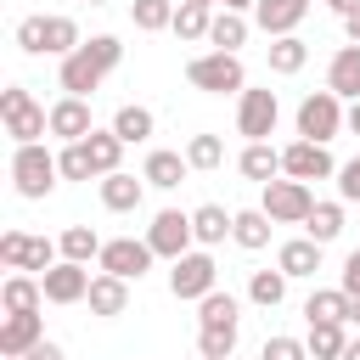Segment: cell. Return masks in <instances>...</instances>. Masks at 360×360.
<instances>
[{
  "mask_svg": "<svg viewBox=\"0 0 360 360\" xmlns=\"http://www.w3.org/2000/svg\"><path fill=\"white\" fill-rule=\"evenodd\" d=\"M231 225H236V214H225L219 202H202V208L191 214V231H197V242H202V248L225 242V236H231Z\"/></svg>",
  "mask_w": 360,
  "mask_h": 360,
  "instance_id": "27",
  "label": "cell"
},
{
  "mask_svg": "<svg viewBox=\"0 0 360 360\" xmlns=\"http://www.w3.org/2000/svg\"><path fill=\"white\" fill-rule=\"evenodd\" d=\"M39 298H45V287H39L34 276H6V287H0L6 315H34V309H39Z\"/></svg>",
  "mask_w": 360,
  "mask_h": 360,
  "instance_id": "24",
  "label": "cell"
},
{
  "mask_svg": "<svg viewBox=\"0 0 360 360\" xmlns=\"http://www.w3.org/2000/svg\"><path fill=\"white\" fill-rule=\"evenodd\" d=\"M231 360H236V354H231Z\"/></svg>",
  "mask_w": 360,
  "mask_h": 360,
  "instance_id": "57",
  "label": "cell"
},
{
  "mask_svg": "<svg viewBox=\"0 0 360 360\" xmlns=\"http://www.w3.org/2000/svg\"><path fill=\"white\" fill-rule=\"evenodd\" d=\"M349 332L343 321H309V360H343Z\"/></svg>",
  "mask_w": 360,
  "mask_h": 360,
  "instance_id": "25",
  "label": "cell"
},
{
  "mask_svg": "<svg viewBox=\"0 0 360 360\" xmlns=\"http://www.w3.org/2000/svg\"><path fill=\"white\" fill-rule=\"evenodd\" d=\"M338 191H343V202H360V158L338 169Z\"/></svg>",
  "mask_w": 360,
  "mask_h": 360,
  "instance_id": "45",
  "label": "cell"
},
{
  "mask_svg": "<svg viewBox=\"0 0 360 360\" xmlns=\"http://www.w3.org/2000/svg\"><path fill=\"white\" fill-rule=\"evenodd\" d=\"M17 45H22L28 56H45V17H22V22H17Z\"/></svg>",
  "mask_w": 360,
  "mask_h": 360,
  "instance_id": "42",
  "label": "cell"
},
{
  "mask_svg": "<svg viewBox=\"0 0 360 360\" xmlns=\"http://www.w3.org/2000/svg\"><path fill=\"white\" fill-rule=\"evenodd\" d=\"M326 90L343 101H360V45H343L338 56H332V68H326Z\"/></svg>",
  "mask_w": 360,
  "mask_h": 360,
  "instance_id": "16",
  "label": "cell"
},
{
  "mask_svg": "<svg viewBox=\"0 0 360 360\" xmlns=\"http://www.w3.org/2000/svg\"><path fill=\"white\" fill-rule=\"evenodd\" d=\"M141 197H146V180H135V174H101V202L112 208V214H135L141 208Z\"/></svg>",
  "mask_w": 360,
  "mask_h": 360,
  "instance_id": "18",
  "label": "cell"
},
{
  "mask_svg": "<svg viewBox=\"0 0 360 360\" xmlns=\"http://www.w3.org/2000/svg\"><path fill=\"white\" fill-rule=\"evenodd\" d=\"M304 17H309V0H259V6H253V22H259L270 39H287Z\"/></svg>",
  "mask_w": 360,
  "mask_h": 360,
  "instance_id": "14",
  "label": "cell"
},
{
  "mask_svg": "<svg viewBox=\"0 0 360 360\" xmlns=\"http://www.w3.org/2000/svg\"><path fill=\"white\" fill-rule=\"evenodd\" d=\"M191 242H197V231H191V214H180V208H163L152 225H146V248L158 253V259H186L191 253Z\"/></svg>",
  "mask_w": 360,
  "mask_h": 360,
  "instance_id": "6",
  "label": "cell"
},
{
  "mask_svg": "<svg viewBox=\"0 0 360 360\" xmlns=\"http://www.w3.org/2000/svg\"><path fill=\"white\" fill-rule=\"evenodd\" d=\"M84 39H79V22L73 17H45V56H73Z\"/></svg>",
  "mask_w": 360,
  "mask_h": 360,
  "instance_id": "35",
  "label": "cell"
},
{
  "mask_svg": "<svg viewBox=\"0 0 360 360\" xmlns=\"http://www.w3.org/2000/svg\"><path fill=\"white\" fill-rule=\"evenodd\" d=\"M197 321H202V326H219V321H242V309H236V298H231V292H219V287H214V292L197 304Z\"/></svg>",
  "mask_w": 360,
  "mask_h": 360,
  "instance_id": "39",
  "label": "cell"
},
{
  "mask_svg": "<svg viewBox=\"0 0 360 360\" xmlns=\"http://www.w3.org/2000/svg\"><path fill=\"white\" fill-rule=\"evenodd\" d=\"M0 118H6V135H11L17 146H34V141L51 129V112H45L22 84H6V90H0Z\"/></svg>",
  "mask_w": 360,
  "mask_h": 360,
  "instance_id": "3",
  "label": "cell"
},
{
  "mask_svg": "<svg viewBox=\"0 0 360 360\" xmlns=\"http://www.w3.org/2000/svg\"><path fill=\"white\" fill-rule=\"evenodd\" d=\"M11 180H17V197L39 202V197H51V186L62 180V169H56V158L34 141V146H17V152H11Z\"/></svg>",
  "mask_w": 360,
  "mask_h": 360,
  "instance_id": "4",
  "label": "cell"
},
{
  "mask_svg": "<svg viewBox=\"0 0 360 360\" xmlns=\"http://www.w3.org/2000/svg\"><path fill=\"white\" fill-rule=\"evenodd\" d=\"M276 270H281V276H315V270H321V242H309V236H298V242H281V253H276Z\"/></svg>",
  "mask_w": 360,
  "mask_h": 360,
  "instance_id": "21",
  "label": "cell"
},
{
  "mask_svg": "<svg viewBox=\"0 0 360 360\" xmlns=\"http://www.w3.org/2000/svg\"><path fill=\"white\" fill-rule=\"evenodd\" d=\"M129 17H135V28H141V34L174 28V0H135V6H129Z\"/></svg>",
  "mask_w": 360,
  "mask_h": 360,
  "instance_id": "37",
  "label": "cell"
},
{
  "mask_svg": "<svg viewBox=\"0 0 360 360\" xmlns=\"http://www.w3.org/2000/svg\"><path fill=\"white\" fill-rule=\"evenodd\" d=\"M343 292H349V298H360V248L343 259Z\"/></svg>",
  "mask_w": 360,
  "mask_h": 360,
  "instance_id": "46",
  "label": "cell"
},
{
  "mask_svg": "<svg viewBox=\"0 0 360 360\" xmlns=\"http://www.w3.org/2000/svg\"><path fill=\"white\" fill-rule=\"evenodd\" d=\"M270 225H276V219H270L264 208H242V214H236V225H231V242H236V248H248V253H259V248L270 242Z\"/></svg>",
  "mask_w": 360,
  "mask_h": 360,
  "instance_id": "23",
  "label": "cell"
},
{
  "mask_svg": "<svg viewBox=\"0 0 360 360\" xmlns=\"http://www.w3.org/2000/svg\"><path fill=\"white\" fill-rule=\"evenodd\" d=\"M236 169H242L248 180H259V186H270V180L281 174V152H276L270 141H253V146H248V152L236 158Z\"/></svg>",
  "mask_w": 360,
  "mask_h": 360,
  "instance_id": "22",
  "label": "cell"
},
{
  "mask_svg": "<svg viewBox=\"0 0 360 360\" xmlns=\"http://www.w3.org/2000/svg\"><path fill=\"white\" fill-rule=\"evenodd\" d=\"M304 231H309V242H338L343 236V202H315L309 208V219H304Z\"/></svg>",
  "mask_w": 360,
  "mask_h": 360,
  "instance_id": "30",
  "label": "cell"
},
{
  "mask_svg": "<svg viewBox=\"0 0 360 360\" xmlns=\"http://www.w3.org/2000/svg\"><path fill=\"white\" fill-rule=\"evenodd\" d=\"M90 129H96V124H90V101H84V96H62V101L51 107V135H62L68 146L84 141Z\"/></svg>",
  "mask_w": 360,
  "mask_h": 360,
  "instance_id": "15",
  "label": "cell"
},
{
  "mask_svg": "<svg viewBox=\"0 0 360 360\" xmlns=\"http://www.w3.org/2000/svg\"><path fill=\"white\" fill-rule=\"evenodd\" d=\"M118 62H124V45H118L112 34H90L73 56H62V73H56V79H62V90H68V96H90V90H96Z\"/></svg>",
  "mask_w": 360,
  "mask_h": 360,
  "instance_id": "1",
  "label": "cell"
},
{
  "mask_svg": "<svg viewBox=\"0 0 360 360\" xmlns=\"http://www.w3.org/2000/svg\"><path fill=\"white\" fill-rule=\"evenodd\" d=\"M56 248H62V242H45V236H28V259H22V270H39V276H45V270L56 264Z\"/></svg>",
  "mask_w": 360,
  "mask_h": 360,
  "instance_id": "43",
  "label": "cell"
},
{
  "mask_svg": "<svg viewBox=\"0 0 360 360\" xmlns=\"http://www.w3.org/2000/svg\"><path fill=\"white\" fill-rule=\"evenodd\" d=\"M152 248L146 242H135V236H112L107 248H101V270L107 276H118V281H141L146 270H152Z\"/></svg>",
  "mask_w": 360,
  "mask_h": 360,
  "instance_id": "11",
  "label": "cell"
},
{
  "mask_svg": "<svg viewBox=\"0 0 360 360\" xmlns=\"http://www.w3.org/2000/svg\"><path fill=\"white\" fill-rule=\"evenodd\" d=\"M197 354H202V360H231V354H236V321L202 326V332H197Z\"/></svg>",
  "mask_w": 360,
  "mask_h": 360,
  "instance_id": "34",
  "label": "cell"
},
{
  "mask_svg": "<svg viewBox=\"0 0 360 360\" xmlns=\"http://www.w3.org/2000/svg\"><path fill=\"white\" fill-rule=\"evenodd\" d=\"M180 6H191V0H180Z\"/></svg>",
  "mask_w": 360,
  "mask_h": 360,
  "instance_id": "55",
  "label": "cell"
},
{
  "mask_svg": "<svg viewBox=\"0 0 360 360\" xmlns=\"http://www.w3.org/2000/svg\"><path fill=\"white\" fill-rule=\"evenodd\" d=\"M34 343H45L39 309H34V315H6V321H0V354H6V360H22Z\"/></svg>",
  "mask_w": 360,
  "mask_h": 360,
  "instance_id": "13",
  "label": "cell"
},
{
  "mask_svg": "<svg viewBox=\"0 0 360 360\" xmlns=\"http://www.w3.org/2000/svg\"><path fill=\"white\" fill-rule=\"evenodd\" d=\"M248 298H253L259 309H276V304L287 298V276H281V270H253V276H248Z\"/></svg>",
  "mask_w": 360,
  "mask_h": 360,
  "instance_id": "36",
  "label": "cell"
},
{
  "mask_svg": "<svg viewBox=\"0 0 360 360\" xmlns=\"http://www.w3.org/2000/svg\"><path fill=\"white\" fill-rule=\"evenodd\" d=\"M90 6H107V0H90Z\"/></svg>",
  "mask_w": 360,
  "mask_h": 360,
  "instance_id": "54",
  "label": "cell"
},
{
  "mask_svg": "<svg viewBox=\"0 0 360 360\" xmlns=\"http://www.w3.org/2000/svg\"><path fill=\"white\" fill-rule=\"evenodd\" d=\"M343 360H360V338H349V349H343Z\"/></svg>",
  "mask_w": 360,
  "mask_h": 360,
  "instance_id": "52",
  "label": "cell"
},
{
  "mask_svg": "<svg viewBox=\"0 0 360 360\" xmlns=\"http://www.w3.org/2000/svg\"><path fill=\"white\" fill-rule=\"evenodd\" d=\"M349 129H354V135H360V101H354V107H349Z\"/></svg>",
  "mask_w": 360,
  "mask_h": 360,
  "instance_id": "51",
  "label": "cell"
},
{
  "mask_svg": "<svg viewBox=\"0 0 360 360\" xmlns=\"http://www.w3.org/2000/svg\"><path fill=\"white\" fill-rule=\"evenodd\" d=\"M186 79H191V90H208V96H242L248 90V73H242V56H231V51H208V56H191L186 62Z\"/></svg>",
  "mask_w": 360,
  "mask_h": 360,
  "instance_id": "2",
  "label": "cell"
},
{
  "mask_svg": "<svg viewBox=\"0 0 360 360\" xmlns=\"http://www.w3.org/2000/svg\"><path fill=\"white\" fill-rule=\"evenodd\" d=\"M152 129H158V118H152V107H118L112 112V135L124 141V146H141V141H152Z\"/></svg>",
  "mask_w": 360,
  "mask_h": 360,
  "instance_id": "20",
  "label": "cell"
},
{
  "mask_svg": "<svg viewBox=\"0 0 360 360\" xmlns=\"http://www.w3.org/2000/svg\"><path fill=\"white\" fill-rule=\"evenodd\" d=\"M214 287H219V264H214L208 253H186V259H174V270H169V292H174V298L202 304Z\"/></svg>",
  "mask_w": 360,
  "mask_h": 360,
  "instance_id": "7",
  "label": "cell"
},
{
  "mask_svg": "<svg viewBox=\"0 0 360 360\" xmlns=\"http://www.w3.org/2000/svg\"><path fill=\"white\" fill-rule=\"evenodd\" d=\"M90 270L84 264H73V259H62V264H51L45 276H39V287H45V298L51 304H79V298H90Z\"/></svg>",
  "mask_w": 360,
  "mask_h": 360,
  "instance_id": "12",
  "label": "cell"
},
{
  "mask_svg": "<svg viewBox=\"0 0 360 360\" xmlns=\"http://www.w3.org/2000/svg\"><path fill=\"white\" fill-rule=\"evenodd\" d=\"M304 321H349V292L343 287H315L304 298Z\"/></svg>",
  "mask_w": 360,
  "mask_h": 360,
  "instance_id": "28",
  "label": "cell"
},
{
  "mask_svg": "<svg viewBox=\"0 0 360 360\" xmlns=\"http://www.w3.org/2000/svg\"><path fill=\"white\" fill-rule=\"evenodd\" d=\"M208 28H214V6L208 0H191V6H174V34L191 45V39H208Z\"/></svg>",
  "mask_w": 360,
  "mask_h": 360,
  "instance_id": "29",
  "label": "cell"
},
{
  "mask_svg": "<svg viewBox=\"0 0 360 360\" xmlns=\"http://www.w3.org/2000/svg\"><path fill=\"white\" fill-rule=\"evenodd\" d=\"M101 236L90 231V225H68L62 231V259H73V264H90V259H101Z\"/></svg>",
  "mask_w": 360,
  "mask_h": 360,
  "instance_id": "33",
  "label": "cell"
},
{
  "mask_svg": "<svg viewBox=\"0 0 360 360\" xmlns=\"http://www.w3.org/2000/svg\"><path fill=\"white\" fill-rule=\"evenodd\" d=\"M276 118H281L276 90H242V101H236V135H248V146L253 141H270Z\"/></svg>",
  "mask_w": 360,
  "mask_h": 360,
  "instance_id": "8",
  "label": "cell"
},
{
  "mask_svg": "<svg viewBox=\"0 0 360 360\" xmlns=\"http://www.w3.org/2000/svg\"><path fill=\"white\" fill-rule=\"evenodd\" d=\"M208 6H225V11H248V6H259V0H208Z\"/></svg>",
  "mask_w": 360,
  "mask_h": 360,
  "instance_id": "50",
  "label": "cell"
},
{
  "mask_svg": "<svg viewBox=\"0 0 360 360\" xmlns=\"http://www.w3.org/2000/svg\"><path fill=\"white\" fill-rule=\"evenodd\" d=\"M349 321H360V298H349Z\"/></svg>",
  "mask_w": 360,
  "mask_h": 360,
  "instance_id": "53",
  "label": "cell"
},
{
  "mask_svg": "<svg viewBox=\"0 0 360 360\" xmlns=\"http://www.w3.org/2000/svg\"><path fill=\"white\" fill-rule=\"evenodd\" d=\"M0 259H6L11 270H22V259H28V231H6V236H0Z\"/></svg>",
  "mask_w": 360,
  "mask_h": 360,
  "instance_id": "44",
  "label": "cell"
},
{
  "mask_svg": "<svg viewBox=\"0 0 360 360\" xmlns=\"http://www.w3.org/2000/svg\"><path fill=\"white\" fill-rule=\"evenodd\" d=\"M208 39H214V51H231V56H236V45H248V17H242V11H214Z\"/></svg>",
  "mask_w": 360,
  "mask_h": 360,
  "instance_id": "31",
  "label": "cell"
},
{
  "mask_svg": "<svg viewBox=\"0 0 360 360\" xmlns=\"http://www.w3.org/2000/svg\"><path fill=\"white\" fill-rule=\"evenodd\" d=\"M326 6H332L338 17H349V11H360V0H326Z\"/></svg>",
  "mask_w": 360,
  "mask_h": 360,
  "instance_id": "49",
  "label": "cell"
},
{
  "mask_svg": "<svg viewBox=\"0 0 360 360\" xmlns=\"http://www.w3.org/2000/svg\"><path fill=\"white\" fill-rule=\"evenodd\" d=\"M186 163L191 169H219L225 163V141L219 135H191L186 141Z\"/></svg>",
  "mask_w": 360,
  "mask_h": 360,
  "instance_id": "38",
  "label": "cell"
},
{
  "mask_svg": "<svg viewBox=\"0 0 360 360\" xmlns=\"http://www.w3.org/2000/svg\"><path fill=\"white\" fill-rule=\"evenodd\" d=\"M186 169H191V163H186V152H163V146H158V152H146L141 180H146V186H158V191H174V186L186 180Z\"/></svg>",
  "mask_w": 360,
  "mask_h": 360,
  "instance_id": "17",
  "label": "cell"
},
{
  "mask_svg": "<svg viewBox=\"0 0 360 360\" xmlns=\"http://www.w3.org/2000/svg\"><path fill=\"white\" fill-rule=\"evenodd\" d=\"M281 174L287 180H326V174H338V163H332V152L321 146V141H292V146H281Z\"/></svg>",
  "mask_w": 360,
  "mask_h": 360,
  "instance_id": "10",
  "label": "cell"
},
{
  "mask_svg": "<svg viewBox=\"0 0 360 360\" xmlns=\"http://www.w3.org/2000/svg\"><path fill=\"white\" fill-rule=\"evenodd\" d=\"M28 360H62V349L45 338V343H34V349H28Z\"/></svg>",
  "mask_w": 360,
  "mask_h": 360,
  "instance_id": "47",
  "label": "cell"
},
{
  "mask_svg": "<svg viewBox=\"0 0 360 360\" xmlns=\"http://www.w3.org/2000/svg\"><path fill=\"white\" fill-rule=\"evenodd\" d=\"M259 208H264L276 225H304V219H309V208H315V197H309V186H304V180H270Z\"/></svg>",
  "mask_w": 360,
  "mask_h": 360,
  "instance_id": "9",
  "label": "cell"
},
{
  "mask_svg": "<svg viewBox=\"0 0 360 360\" xmlns=\"http://www.w3.org/2000/svg\"><path fill=\"white\" fill-rule=\"evenodd\" d=\"M264 56H270V73H298V68L309 62V45H304L298 34H287V39H270Z\"/></svg>",
  "mask_w": 360,
  "mask_h": 360,
  "instance_id": "32",
  "label": "cell"
},
{
  "mask_svg": "<svg viewBox=\"0 0 360 360\" xmlns=\"http://www.w3.org/2000/svg\"><path fill=\"white\" fill-rule=\"evenodd\" d=\"M343 34H349V45H360V11H349V17H343Z\"/></svg>",
  "mask_w": 360,
  "mask_h": 360,
  "instance_id": "48",
  "label": "cell"
},
{
  "mask_svg": "<svg viewBox=\"0 0 360 360\" xmlns=\"http://www.w3.org/2000/svg\"><path fill=\"white\" fill-rule=\"evenodd\" d=\"M259 360H309V343H298V338H264Z\"/></svg>",
  "mask_w": 360,
  "mask_h": 360,
  "instance_id": "41",
  "label": "cell"
},
{
  "mask_svg": "<svg viewBox=\"0 0 360 360\" xmlns=\"http://www.w3.org/2000/svg\"><path fill=\"white\" fill-rule=\"evenodd\" d=\"M124 309H129V281H118V276L101 270V276L90 281V315H107V321H112V315H124Z\"/></svg>",
  "mask_w": 360,
  "mask_h": 360,
  "instance_id": "19",
  "label": "cell"
},
{
  "mask_svg": "<svg viewBox=\"0 0 360 360\" xmlns=\"http://www.w3.org/2000/svg\"><path fill=\"white\" fill-rule=\"evenodd\" d=\"M84 152H90V169H96V174H118L124 141H118L112 129H90V135H84Z\"/></svg>",
  "mask_w": 360,
  "mask_h": 360,
  "instance_id": "26",
  "label": "cell"
},
{
  "mask_svg": "<svg viewBox=\"0 0 360 360\" xmlns=\"http://www.w3.org/2000/svg\"><path fill=\"white\" fill-rule=\"evenodd\" d=\"M22 360H28V354H22Z\"/></svg>",
  "mask_w": 360,
  "mask_h": 360,
  "instance_id": "56",
  "label": "cell"
},
{
  "mask_svg": "<svg viewBox=\"0 0 360 360\" xmlns=\"http://www.w3.org/2000/svg\"><path fill=\"white\" fill-rule=\"evenodd\" d=\"M56 169H62V180H90V174H96V169H90V152H84V141L62 146V152H56Z\"/></svg>",
  "mask_w": 360,
  "mask_h": 360,
  "instance_id": "40",
  "label": "cell"
},
{
  "mask_svg": "<svg viewBox=\"0 0 360 360\" xmlns=\"http://www.w3.org/2000/svg\"><path fill=\"white\" fill-rule=\"evenodd\" d=\"M343 124H349V112L338 107L332 90H309V96L298 101V141H321V146H326Z\"/></svg>",
  "mask_w": 360,
  "mask_h": 360,
  "instance_id": "5",
  "label": "cell"
}]
</instances>
